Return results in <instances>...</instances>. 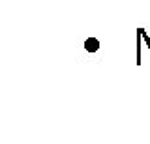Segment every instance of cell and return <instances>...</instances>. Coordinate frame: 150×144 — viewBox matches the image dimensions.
<instances>
[{
	"label": "cell",
	"mask_w": 150,
	"mask_h": 144,
	"mask_svg": "<svg viewBox=\"0 0 150 144\" xmlns=\"http://www.w3.org/2000/svg\"><path fill=\"white\" fill-rule=\"evenodd\" d=\"M139 32H141V36H143V39L146 41V45H148V51H150V38H148V36H146V32H144L143 28H139Z\"/></svg>",
	"instance_id": "2"
},
{
	"label": "cell",
	"mask_w": 150,
	"mask_h": 144,
	"mask_svg": "<svg viewBox=\"0 0 150 144\" xmlns=\"http://www.w3.org/2000/svg\"><path fill=\"white\" fill-rule=\"evenodd\" d=\"M84 51H86V53H96V51H100V39L98 38H88L84 41Z\"/></svg>",
	"instance_id": "1"
}]
</instances>
